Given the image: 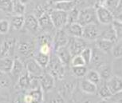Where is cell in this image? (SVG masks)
Masks as SVG:
<instances>
[{
    "label": "cell",
    "instance_id": "6da1fadb",
    "mask_svg": "<svg viewBox=\"0 0 122 103\" xmlns=\"http://www.w3.org/2000/svg\"><path fill=\"white\" fill-rule=\"evenodd\" d=\"M46 69L49 70V74L58 80L63 79L66 76V66L55 54H50V62Z\"/></svg>",
    "mask_w": 122,
    "mask_h": 103
},
{
    "label": "cell",
    "instance_id": "484cf974",
    "mask_svg": "<svg viewBox=\"0 0 122 103\" xmlns=\"http://www.w3.org/2000/svg\"><path fill=\"white\" fill-rule=\"evenodd\" d=\"M25 24V17L23 15H15L12 16L10 21V27L14 31H20Z\"/></svg>",
    "mask_w": 122,
    "mask_h": 103
},
{
    "label": "cell",
    "instance_id": "e0dca14e",
    "mask_svg": "<svg viewBox=\"0 0 122 103\" xmlns=\"http://www.w3.org/2000/svg\"><path fill=\"white\" fill-rule=\"evenodd\" d=\"M79 88L86 94H89V95L95 94L97 91V85L89 82L86 77L81 78L79 82Z\"/></svg>",
    "mask_w": 122,
    "mask_h": 103
},
{
    "label": "cell",
    "instance_id": "ba28073f",
    "mask_svg": "<svg viewBox=\"0 0 122 103\" xmlns=\"http://www.w3.org/2000/svg\"><path fill=\"white\" fill-rule=\"evenodd\" d=\"M101 29L97 26V23H93L83 26V34L82 38L85 40L97 41L100 38Z\"/></svg>",
    "mask_w": 122,
    "mask_h": 103
},
{
    "label": "cell",
    "instance_id": "277c9868",
    "mask_svg": "<svg viewBox=\"0 0 122 103\" xmlns=\"http://www.w3.org/2000/svg\"><path fill=\"white\" fill-rule=\"evenodd\" d=\"M36 45V42H34L32 39H27V38L19 41L16 44L18 53L21 55L29 58L34 55V54H35Z\"/></svg>",
    "mask_w": 122,
    "mask_h": 103
},
{
    "label": "cell",
    "instance_id": "f5cc1de1",
    "mask_svg": "<svg viewBox=\"0 0 122 103\" xmlns=\"http://www.w3.org/2000/svg\"><path fill=\"white\" fill-rule=\"evenodd\" d=\"M13 2H15V1H19V0H12Z\"/></svg>",
    "mask_w": 122,
    "mask_h": 103
},
{
    "label": "cell",
    "instance_id": "4dcf8cb0",
    "mask_svg": "<svg viewBox=\"0 0 122 103\" xmlns=\"http://www.w3.org/2000/svg\"><path fill=\"white\" fill-rule=\"evenodd\" d=\"M97 69H98L97 72L100 74L101 79L107 81V80H109L112 77V68L109 66V64L107 63L102 64Z\"/></svg>",
    "mask_w": 122,
    "mask_h": 103
},
{
    "label": "cell",
    "instance_id": "5bb4252c",
    "mask_svg": "<svg viewBox=\"0 0 122 103\" xmlns=\"http://www.w3.org/2000/svg\"><path fill=\"white\" fill-rule=\"evenodd\" d=\"M55 54L57 56V58L60 59V61L62 62V64L66 67L70 65L73 57L71 55L70 50H69L68 46H65L57 49L55 50Z\"/></svg>",
    "mask_w": 122,
    "mask_h": 103
},
{
    "label": "cell",
    "instance_id": "ee69618b",
    "mask_svg": "<svg viewBox=\"0 0 122 103\" xmlns=\"http://www.w3.org/2000/svg\"><path fill=\"white\" fill-rule=\"evenodd\" d=\"M70 65L72 66H86V64L85 62L84 59L82 58V57L80 54H78V55H75L73 57Z\"/></svg>",
    "mask_w": 122,
    "mask_h": 103
},
{
    "label": "cell",
    "instance_id": "d6a6232c",
    "mask_svg": "<svg viewBox=\"0 0 122 103\" xmlns=\"http://www.w3.org/2000/svg\"><path fill=\"white\" fill-rule=\"evenodd\" d=\"M88 69L86 66H72L71 71H72L73 76L78 78H83L86 77V75L88 72Z\"/></svg>",
    "mask_w": 122,
    "mask_h": 103
},
{
    "label": "cell",
    "instance_id": "8d00e7d4",
    "mask_svg": "<svg viewBox=\"0 0 122 103\" xmlns=\"http://www.w3.org/2000/svg\"><path fill=\"white\" fill-rule=\"evenodd\" d=\"M98 94L103 99H108V98H110L112 97V93L109 90V88H108L106 82L104 84H101L100 86V88H99L98 90Z\"/></svg>",
    "mask_w": 122,
    "mask_h": 103
},
{
    "label": "cell",
    "instance_id": "cb8c5ba5",
    "mask_svg": "<svg viewBox=\"0 0 122 103\" xmlns=\"http://www.w3.org/2000/svg\"><path fill=\"white\" fill-rule=\"evenodd\" d=\"M114 45H115L114 42L105 39H102V38H98L96 41V47L105 54H108L112 52V50L113 48Z\"/></svg>",
    "mask_w": 122,
    "mask_h": 103
},
{
    "label": "cell",
    "instance_id": "d4e9b609",
    "mask_svg": "<svg viewBox=\"0 0 122 103\" xmlns=\"http://www.w3.org/2000/svg\"><path fill=\"white\" fill-rule=\"evenodd\" d=\"M34 59L38 62V65L44 70V69H46L48 65H49L50 54H42V53H41V52L38 51L36 54H34Z\"/></svg>",
    "mask_w": 122,
    "mask_h": 103
},
{
    "label": "cell",
    "instance_id": "74e56055",
    "mask_svg": "<svg viewBox=\"0 0 122 103\" xmlns=\"http://www.w3.org/2000/svg\"><path fill=\"white\" fill-rule=\"evenodd\" d=\"M119 3L120 0H105L102 3V5L105 6L107 9H109L112 13H113L118 9Z\"/></svg>",
    "mask_w": 122,
    "mask_h": 103
},
{
    "label": "cell",
    "instance_id": "c3c4849f",
    "mask_svg": "<svg viewBox=\"0 0 122 103\" xmlns=\"http://www.w3.org/2000/svg\"><path fill=\"white\" fill-rule=\"evenodd\" d=\"M54 3H61V2H65V1H70V0H51Z\"/></svg>",
    "mask_w": 122,
    "mask_h": 103
},
{
    "label": "cell",
    "instance_id": "b9f144b4",
    "mask_svg": "<svg viewBox=\"0 0 122 103\" xmlns=\"http://www.w3.org/2000/svg\"><path fill=\"white\" fill-rule=\"evenodd\" d=\"M92 54H93V50L90 47H86L83 51L81 53L80 55L82 57V58L84 59L86 65H89L91 62L92 59Z\"/></svg>",
    "mask_w": 122,
    "mask_h": 103
},
{
    "label": "cell",
    "instance_id": "e575fe53",
    "mask_svg": "<svg viewBox=\"0 0 122 103\" xmlns=\"http://www.w3.org/2000/svg\"><path fill=\"white\" fill-rule=\"evenodd\" d=\"M11 80L6 73L0 71V89H8L10 87Z\"/></svg>",
    "mask_w": 122,
    "mask_h": 103
},
{
    "label": "cell",
    "instance_id": "3957f363",
    "mask_svg": "<svg viewBox=\"0 0 122 103\" xmlns=\"http://www.w3.org/2000/svg\"><path fill=\"white\" fill-rule=\"evenodd\" d=\"M77 22L82 26H86L87 25L97 23L95 7H87L82 10H80L79 17Z\"/></svg>",
    "mask_w": 122,
    "mask_h": 103
},
{
    "label": "cell",
    "instance_id": "ab89813d",
    "mask_svg": "<svg viewBox=\"0 0 122 103\" xmlns=\"http://www.w3.org/2000/svg\"><path fill=\"white\" fill-rule=\"evenodd\" d=\"M112 53L114 58H122V40L117 41L115 43L114 46L112 50Z\"/></svg>",
    "mask_w": 122,
    "mask_h": 103
},
{
    "label": "cell",
    "instance_id": "f35d334b",
    "mask_svg": "<svg viewBox=\"0 0 122 103\" xmlns=\"http://www.w3.org/2000/svg\"><path fill=\"white\" fill-rule=\"evenodd\" d=\"M13 12L15 13V15H23L26 10V5L22 3L20 1L13 2Z\"/></svg>",
    "mask_w": 122,
    "mask_h": 103
},
{
    "label": "cell",
    "instance_id": "9c48e42d",
    "mask_svg": "<svg viewBox=\"0 0 122 103\" xmlns=\"http://www.w3.org/2000/svg\"><path fill=\"white\" fill-rule=\"evenodd\" d=\"M69 40H70V36L66 33L65 29L57 30L53 38V48L54 50H56L60 47L67 46Z\"/></svg>",
    "mask_w": 122,
    "mask_h": 103
},
{
    "label": "cell",
    "instance_id": "44dd1931",
    "mask_svg": "<svg viewBox=\"0 0 122 103\" xmlns=\"http://www.w3.org/2000/svg\"><path fill=\"white\" fill-rule=\"evenodd\" d=\"M106 26H107L104 30L101 31V35L99 38H102V39H105L116 43L117 42V39L116 33H115L112 24L106 25Z\"/></svg>",
    "mask_w": 122,
    "mask_h": 103
},
{
    "label": "cell",
    "instance_id": "ac0fdd59",
    "mask_svg": "<svg viewBox=\"0 0 122 103\" xmlns=\"http://www.w3.org/2000/svg\"><path fill=\"white\" fill-rule=\"evenodd\" d=\"M46 97H44L43 103H67L66 100L57 90H52L45 93Z\"/></svg>",
    "mask_w": 122,
    "mask_h": 103
},
{
    "label": "cell",
    "instance_id": "7dc6e473",
    "mask_svg": "<svg viewBox=\"0 0 122 103\" xmlns=\"http://www.w3.org/2000/svg\"><path fill=\"white\" fill-rule=\"evenodd\" d=\"M114 19H116L117 21H118L122 23V12L118 13L116 16H114Z\"/></svg>",
    "mask_w": 122,
    "mask_h": 103
},
{
    "label": "cell",
    "instance_id": "8fae6325",
    "mask_svg": "<svg viewBox=\"0 0 122 103\" xmlns=\"http://www.w3.org/2000/svg\"><path fill=\"white\" fill-rule=\"evenodd\" d=\"M40 86L44 93L54 90L55 87V77L48 72L43 73L38 77Z\"/></svg>",
    "mask_w": 122,
    "mask_h": 103
},
{
    "label": "cell",
    "instance_id": "d590c367",
    "mask_svg": "<svg viewBox=\"0 0 122 103\" xmlns=\"http://www.w3.org/2000/svg\"><path fill=\"white\" fill-rule=\"evenodd\" d=\"M13 5L12 0H0V10L6 13L13 12Z\"/></svg>",
    "mask_w": 122,
    "mask_h": 103
},
{
    "label": "cell",
    "instance_id": "2e32d148",
    "mask_svg": "<svg viewBox=\"0 0 122 103\" xmlns=\"http://www.w3.org/2000/svg\"><path fill=\"white\" fill-rule=\"evenodd\" d=\"M106 85L112 95L122 91V78L117 76H112L106 81Z\"/></svg>",
    "mask_w": 122,
    "mask_h": 103
},
{
    "label": "cell",
    "instance_id": "60d3db41",
    "mask_svg": "<svg viewBox=\"0 0 122 103\" xmlns=\"http://www.w3.org/2000/svg\"><path fill=\"white\" fill-rule=\"evenodd\" d=\"M112 26L113 27L115 33H116L117 41L122 40V23L114 19L113 22H112Z\"/></svg>",
    "mask_w": 122,
    "mask_h": 103
},
{
    "label": "cell",
    "instance_id": "8992f818",
    "mask_svg": "<svg viewBox=\"0 0 122 103\" xmlns=\"http://www.w3.org/2000/svg\"><path fill=\"white\" fill-rule=\"evenodd\" d=\"M96 15L97 22L103 25H110L114 20L113 13L107 9L102 4H99L96 6Z\"/></svg>",
    "mask_w": 122,
    "mask_h": 103
},
{
    "label": "cell",
    "instance_id": "52a82bcc",
    "mask_svg": "<svg viewBox=\"0 0 122 103\" xmlns=\"http://www.w3.org/2000/svg\"><path fill=\"white\" fill-rule=\"evenodd\" d=\"M67 46L72 57L81 54V53L86 47H88L86 40H85L83 38L74 37H70V40H69Z\"/></svg>",
    "mask_w": 122,
    "mask_h": 103
},
{
    "label": "cell",
    "instance_id": "f907efd6",
    "mask_svg": "<svg viewBox=\"0 0 122 103\" xmlns=\"http://www.w3.org/2000/svg\"><path fill=\"white\" fill-rule=\"evenodd\" d=\"M19 1H20V2H21V3H23V4H24V5H26V3H27V2H28V1H29V0H19Z\"/></svg>",
    "mask_w": 122,
    "mask_h": 103
},
{
    "label": "cell",
    "instance_id": "7bdbcfd3",
    "mask_svg": "<svg viewBox=\"0 0 122 103\" xmlns=\"http://www.w3.org/2000/svg\"><path fill=\"white\" fill-rule=\"evenodd\" d=\"M10 29V23L8 20L2 19L0 20V34H7Z\"/></svg>",
    "mask_w": 122,
    "mask_h": 103
},
{
    "label": "cell",
    "instance_id": "5b68a950",
    "mask_svg": "<svg viewBox=\"0 0 122 103\" xmlns=\"http://www.w3.org/2000/svg\"><path fill=\"white\" fill-rule=\"evenodd\" d=\"M49 13L52 23L56 30L62 29L67 25V12L54 9Z\"/></svg>",
    "mask_w": 122,
    "mask_h": 103
},
{
    "label": "cell",
    "instance_id": "7a4b0ae2",
    "mask_svg": "<svg viewBox=\"0 0 122 103\" xmlns=\"http://www.w3.org/2000/svg\"><path fill=\"white\" fill-rule=\"evenodd\" d=\"M60 84L57 86V91L65 99H70L75 90L77 82L74 79L65 78L59 80Z\"/></svg>",
    "mask_w": 122,
    "mask_h": 103
},
{
    "label": "cell",
    "instance_id": "7402d4cb",
    "mask_svg": "<svg viewBox=\"0 0 122 103\" xmlns=\"http://www.w3.org/2000/svg\"><path fill=\"white\" fill-rule=\"evenodd\" d=\"M30 80L31 76L28 73L26 72V70L22 73V75L18 77L17 80V86L18 89H20L21 90H30Z\"/></svg>",
    "mask_w": 122,
    "mask_h": 103
},
{
    "label": "cell",
    "instance_id": "7c38bea8",
    "mask_svg": "<svg viewBox=\"0 0 122 103\" xmlns=\"http://www.w3.org/2000/svg\"><path fill=\"white\" fill-rule=\"evenodd\" d=\"M16 44L17 42L15 38H8V39L4 40L0 46V54H1L2 58L12 56L14 54Z\"/></svg>",
    "mask_w": 122,
    "mask_h": 103
},
{
    "label": "cell",
    "instance_id": "9a60e30c",
    "mask_svg": "<svg viewBox=\"0 0 122 103\" xmlns=\"http://www.w3.org/2000/svg\"><path fill=\"white\" fill-rule=\"evenodd\" d=\"M25 27L32 34H37L40 31V26L38 18L34 15H29L25 17Z\"/></svg>",
    "mask_w": 122,
    "mask_h": 103
},
{
    "label": "cell",
    "instance_id": "603a6c76",
    "mask_svg": "<svg viewBox=\"0 0 122 103\" xmlns=\"http://www.w3.org/2000/svg\"><path fill=\"white\" fill-rule=\"evenodd\" d=\"M93 50V54H92V59H91V62L92 64H93L94 66L99 67L100 66H101L102 64L105 63V53H103L102 51H101L100 50L97 49V47L94 48Z\"/></svg>",
    "mask_w": 122,
    "mask_h": 103
},
{
    "label": "cell",
    "instance_id": "bcb514c9",
    "mask_svg": "<svg viewBox=\"0 0 122 103\" xmlns=\"http://www.w3.org/2000/svg\"><path fill=\"white\" fill-rule=\"evenodd\" d=\"M110 99L112 101V103H122V91L112 95Z\"/></svg>",
    "mask_w": 122,
    "mask_h": 103
},
{
    "label": "cell",
    "instance_id": "f1b7e54d",
    "mask_svg": "<svg viewBox=\"0 0 122 103\" xmlns=\"http://www.w3.org/2000/svg\"><path fill=\"white\" fill-rule=\"evenodd\" d=\"M53 38L54 37L48 32H44L43 34H39L37 38V45L38 46L42 45H48L53 47Z\"/></svg>",
    "mask_w": 122,
    "mask_h": 103
},
{
    "label": "cell",
    "instance_id": "83f0119b",
    "mask_svg": "<svg viewBox=\"0 0 122 103\" xmlns=\"http://www.w3.org/2000/svg\"><path fill=\"white\" fill-rule=\"evenodd\" d=\"M28 93L32 98V103H43L44 102V92L41 87L30 90Z\"/></svg>",
    "mask_w": 122,
    "mask_h": 103
},
{
    "label": "cell",
    "instance_id": "4316f807",
    "mask_svg": "<svg viewBox=\"0 0 122 103\" xmlns=\"http://www.w3.org/2000/svg\"><path fill=\"white\" fill-rule=\"evenodd\" d=\"M76 6V2L74 0H70V1H65L61 2V3H54V8L56 10H59L65 12H69Z\"/></svg>",
    "mask_w": 122,
    "mask_h": 103
},
{
    "label": "cell",
    "instance_id": "816d5d0a",
    "mask_svg": "<svg viewBox=\"0 0 122 103\" xmlns=\"http://www.w3.org/2000/svg\"><path fill=\"white\" fill-rule=\"evenodd\" d=\"M68 103H75V102L73 100H69Z\"/></svg>",
    "mask_w": 122,
    "mask_h": 103
},
{
    "label": "cell",
    "instance_id": "f6af8a7d",
    "mask_svg": "<svg viewBox=\"0 0 122 103\" xmlns=\"http://www.w3.org/2000/svg\"><path fill=\"white\" fill-rule=\"evenodd\" d=\"M52 46L48 45H42L39 46V52L45 54H51V50H52Z\"/></svg>",
    "mask_w": 122,
    "mask_h": 103
},
{
    "label": "cell",
    "instance_id": "1f68e13d",
    "mask_svg": "<svg viewBox=\"0 0 122 103\" xmlns=\"http://www.w3.org/2000/svg\"><path fill=\"white\" fill-rule=\"evenodd\" d=\"M85 77H86L87 80H89V82H93V83L95 85L101 83V77L100 76V74H99V73L97 72V70H88V72H87V74Z\"/></svg>",
    "mask_w": 122,
    "mask_h": 103
},
{
    "label": "cell",
    "instance_id": "30bf717a",
    "mask_svg": "<svg viewBox=\"0 0 122 103\" xmlns=\"http://www.w3.org/2000/svg\"><path fill=\"white\" fill-rule=\"evenodd\" d=\"M25 70L31 77H39L44 73V70L38 65V62L34 58H30L24 64Z\"/></svg>",
    "mask_w": 122,
    "mask_h": 103
},
{
    "label": "cell",
    "instance_id": "836d02e7",
    "mask_svg": "<svg viewBox=\"0 0 122 103\" xmlns=\"http://www.w3.org/2000/svg\"><path fill=\"white\" fill-rule=\"evenodd\" d=\"M79 13H80V10L77 9L76 6L74 8H73L71 10L69 11V12H67V24L77 22L78 17H79Z\"/></svg>",
    "mask_w": 122,
    "mask_h": 103
},
{
    "label": "cell",
    "instance_id": "ffe728a7",
    "mask_svg": "<svg viewBox=\"0 0 122 103\" xmlns=\"http://www.w3.org/2000/svg\"><path fill=\"white\" fill-rule=\"evenodd\" d=\"M25 66L24 64L22 63V62L20 60L19 58H15L14 59V63H13V66L11 68L10 70V74L14 79L17 80L18 79V77L22 75V74L25 71Z\"/></svg>",
    "mask_w": 122,
    "mask_h": 103
},
{
    "label": "cell",
    "instance_id": "681fc988",
    "mask_svg": "<svg viewBox=\"0 0 122 103\" xmlns=\"http://www.w3.org/2000/svg\"><path fill=\"white\" fill-rule=\"evenodd\" d=\"M117 10H122V0H120V3H119V6Z\"/></svg>",
    "mask_w": 122,
    "mask_h": 103
},
{
    "label": "cell",
    "instance_id": "f546056e",
    "mask_svg": "<svg viewBox=\"0 0 122 103\" xmlns=\"http://www.w3.org/2000/svg\"><path fill=\"white\" fill-rule=\"evenodd\" d=\"M14 59L11 57H3L0 59V71H3L6 74L10 72L13 66Z\"/></svg>",
    "mask_w": 122,
    "mask_h": 103
},
{
    "label": "cell",
    "instance_id": "4fadbf2b",
    "mask_svg": "<svg viewBox=\"0 0 122 103\" xmlns=\"http://www.w3.org/2000/svg\"><path fill=\"white\" fill-rule=\"evenodd\" d=\"M38 20L39 26H40V29L42 31H45L46 32L50 33V31L55 29L52 23L51 19H50V13L47 12V11H46L41 16H39L38 18Z\"/></svg>",
    "mask_w": 122,
    "mask_h": 103
},
{
    "label": "cell",
    "instance_id": "d6986e66",
    "mask_svg": "<svg viewBox=\"0 0 122 103\" xmlns=\"http://www.w3.org/2000/svg\"><path fill=\"white\" fill-rule=\"evenodd\" d=\"M66 30V33L69 36L74 38H82V34H83V26L80 25L78 22L75 23L67 24L64 27Z\"/></svg>",
    "mask_w": 122,
    "mask_h": 103
}]
</instances>
